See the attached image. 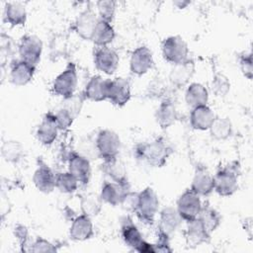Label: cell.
<instances>
[{
	"label": "cell",
	"instance_id": "cell-1",
	"mask_svg": "<svg viewBox=\"0 0 253 253\" xmlns=\"http://www.w3.org/2000/svg\"><path fill=\"white\" fill-rule=\"evenodd\" d=\"M172 153L169 143L162 137L136 147V156L152 167H162Z\"/></svg>",
	"mask_w": 253,
	"mask_h": 253
},
{
	"label": "cell",
	"instance_id": "cell-2",
	"mask_svg": "<svg viewBox=\"0 0 253 253\" xmlns=\"http://www.w3.org/2000/svg\"><path fill=\"white\" fill-rule=\"evenodd\" d=\"M158 206L159 201L156 193L152 188L146 187L140 193H137V200L133 211L139 220L147 224H152L158 211Z\"/></svg>",
	"mask_w": 253,
	"mask_h": 253
},
{
	"label": "cell",
	"instance_id": "cell-3",
	"mask_svg": "<svg viewBox=\"0 0 253 253\" xmlns=\"http://www.w3.org/2000/svg\"><path fill=\"white\" fill-rule=\"evenodd\" d=\"M95 144L99 156L104 160L116 158L121 149V139L119 135L111 129L100 130Z\"/></svg>",
	"mask_w": 253,
	"mask_h": 253
},
{
	"label": "cell",
	"instance_id": "cell-4",
	"mask_svg": "<svg viewBox=\"0 0 253 253\" xmlns=\"http://www.w3.org/2000/svg\"><path fill=\"white\" fill-rule=\"evenodd\" d=\"M237 173V167L229 165L217 171L213 177V190L223 197L233 195L238 188Z\"/></svg>",
	"mask_w": 253,
	"mask_h": 253
},
{
	"label": "cell",
	"instance_id": "cell-5",
	"mask_svg": "<svg viewBox=\"0 0 253 253\" xmlns=\"http://www.w3.org/2000/svg\"><path fill=\"white\" fill-rule=\"evenodd\" d=\"M188 53V45L180 36L169 37L162 42L163 57L173 65L186 61Z\"/></svg>",
	"mask_w": 253,
	"mask_h": 253
},
{
	"label": "cell",
	"instance_id": "cell-6",
	"mask_svg": "<svg viewBox=\"0 0 253 253\" xmlns=\"http://www.w3.org/2000/svg\"><path fill=\"white\" fill-rule=\"evenodd\" d=\"M77 85V74L74 63L70 62L66 68L54 79L52 84L53 92L63 97V99L69 98L74 95V91Z\"/></svg>",
	"mask_w": 253,
	"mask_h": 253
},
{
	"label": "cell",
	"instance_id": "cell-7",
	"mask_svg": "<svg viewBox=\"0 0 253 253\" xmlns=\"http://www.w3.org/2000/svg\"><path fill=\"white\" fill-rule=\"evenodd\" d=\"M122 236L126 244L131 247L134 251L140 253L154 252L152 244L147 243L143 238L137 227L131 222L130 219L126 218L122 225Z\"/></svg>",
	"mask_w": 253,
	"mask_h": 253
},
{
	"label": "cell",
	"instance_id": "cell-8",
	"mask_svg": "<svg viewBox=\"0 0 253 253\" xmlns=\"http://www.w3.org/2000/svg\"><path fill=\"white\" fill-rule=\"evenodd\" d=\"M202 207L200 196L194 193L192 190L185 191L177 201V211L182 219L186 221L197 218Z\"/></svg>",
	"mask_w": 253,
	"mask_h": 253
},
{
	"label": "cell",
	"instance_id": "cell-9",
	"mask_svg": "<svg viewBox=\"0 0 253 253\" xmlns=\"http://www.w3.org/2000/svg\"><path fill=\"white\" fill-rule=\"evenodd\" d=\"M42 51V42L37 36L27 35L21 39L19 44V54L22 60L36 66L41 59Z\"/></svg>",
	"mask_w": 253,
	"mask_h": 253
},
{
	"label": "cell",
	"instance_id": "cell-10",
	"mask_svg": "<svg viewBox=\"0 0 253 253\" xmlns=\"http://www.w3.org/2000/svg\"><path fill=\"white\" fill-rule=\"evenodd\" d=\"M107 99L112 104L123 107L130 99V84L126 78H115L114 80L109 79Z\"/></svg>",
	"mask_w": 253,
	"mask_h": 253
},
{
	"label": "cell",
	"instance_id": "cell-11",
	"mask_svg": "<svg viewBox=\"0 0 253 253\" xmlns=\"http://www.w3.org/2000/svg\"><path fill=\"white\" fill-rule=\"evenodd\" d=\"M94 64L100 71L113 74L119 65V55L108 46H98L94 51Z\"/></svg>",
	"mask_w": 253,
	"mask_h": 253
},
{
	"label": "cell",
	"instance_id": "cell-12",
	"mask_svg": "<svg viewBox=\"0 0 253 253\" xmlns=\"http://www.w3.org/2000/svg\"><path fill=\"white\" fill-rule=\"evenodd\" d=\"M153 65L151 50L146 46H139L133 50L130 56V71L136 75L145 74Z\"/></svg>",
	"mask_w": 253,
	"mask_h": 253
},
{
	"label": "cell",
	"instance_id": "cell-13",
	"mask_svg": "<svg viewBox=\"0 0 253 253\" xmlns=\"http://www.w3.org/2000/svg\"><path fill=\"white\" fill-rule=\"evenodd\" d=\"M129 192V184H120L116 182H105L101 190L102 201L112 205H121L126 195Z\"/></svg>",
	"mask_w": 253,
	"mask_h": 253
},
{
	"label": "cell",
	"instance_id": "cell-14",
	"mask_svg": "<svg viewBox=\"0 0 253 253\" xmlns=\"http://www.w3.org/2000/svg\"><path fill=\"white\" fill-rule=\"evenodd\" d=\"M58 126L53 113H47L43 117L37 129V138L43 145H50L56 138Z\"/></svg>",
	"mask_w": 253,
	"mask_h": 253
},
{
	"label": "cell",
	"instance_id": "cell-15",
	"mask_svg": "<svg viewBox=\"0 0 253 253\" xmlns=\"http://www.w3.org/2000/svg\"><path fill=\"white\" fill-rule=\"evenodd\" d=\"M98 21L95 12L88 8L77 17L75 21V31L83 40H91Z\"/></svg>",
	"mask_w": 253,
	"mask_h": 253
},
{
	"label": "cell",
	"instance_id": "cell-16",
	"mask_svg": "<svg viewBox=\"0 0 253 253\" xmlns=\"http://www.w3.org/2000/svg\"><path fill=\"white\" fill-rule=\"evenodd\" d=\"M69 172L83 185L88 184L91 177V166L89 160L80 154H73L69 158Z\"/></svg>",
	"mask_w": 253,
	"mask_h": 253
},
{
	"label": "cell",
	"instance_id": "cell-17",
	"mask_svg": "<svg viewBox=\"0 0 253 253\" xmlns=\"http://www.w3.org/2000/svg\"><path fill=\"white\" fill-rule=\"evenodd\" d=\"M211 233L207 230L203 222L197 217L188 221L186 229V240L189 246L196 247L210 240Z\"/></svg>",
	"mask_w": 253,
	"mask_h": 253
},
{
	"label": "cell",
	"instance_id": "cell-18",
	"mask_svg": "<svg viewBox=\"0 0 253 253\" xmlns=\"http://www.w3.org/2000/svg\"><path fill=\"white\" fill-rule=\"evenodd\" d=\"M194 72H195L194 61L188 58L184 62L173 65L169 74V79L174 86L181 88V87H184L189 82Z\"/></svg>",
	"mask_w": 253,
	"mask_h": 253
},
{
	"label": "cell",
	"instance_id": "cell-19",
	"mask_svg": "<svg viewBox=\"0 0 253 253\" xmlns=\"http://www.w3.org/2000/svg\"><path fill=\"white\" fill-rule=\"evenodd\" d=\"M36 66L32 65L22 59L16 60L11 65L10 80L17 86H23L28 84L34 77Z\"/></svg>",
	"mask_w": 253,
	"mask_h": 253
},
{
	"label": "cell",
	"instance_id": "cell-20",
	"mask_svg": "<svg viewBox=\"0 0 253 253\" xmlns=\"http://www.w3.org/2000/svg\"><path fill=\"white\" fill-rule=\"evenodd\" d=\"M182 221V217L176 209L172 207L164 208L160 212L159 226L160 232L168 235L169 237L178 229Z\"/></svg>",
	"mask_w": 253,
	"mask_h": 253
},
{
	"label": "cell",
	"instance_id": "cell-21",
	"mask_svg": "<svg viewBox=\"0 0 253 253\" xmlns=\"http://www.w3.org/2000/svg\"><path fill=\"white\" fill-rule=\"evenodd\" d=\"M70 238L75 241H84L92 237L93 235V224L90 216L81 214L77 216L70 227Z\"/></svg>",
	"mask_w": 253,
	"mask_h": 253
},
{
	"label": "cell",
	"instance_id": "cell-22",
	"mask_svg": "<svg viewBox=\"0 0 253 253\" xmlns=\"http://www.w3.org/2000/svg\"><path fill=\"white\" fill-rule=\"evenodd\" d=\"M215 116L211 109L207 105L193 108L190 115V123L193 128L206 130L209 129L214 121Z\"/></svg>",
	"mask_w": 253,
	"mask_h": 253
},
{
	"label": "cell",
	"instance_id": "cell-23",
	"mask_svg": "<svg viewBox=\"0 0 253 253\" xmlns=\"http://www.w3.org/2000/svg\"><path fill=\"white\" fill-rule=\"evenodd\" d=\"M55 178L51 169L45 165L41 164L35 171L33 181L37 189L42 193H50L55 186Z\"/></svg>",
	"mask_w": 253,
	"mask_h": 253
},
{
	"label": "cell",
	"instance_id": "cell-24",
	"mask_svg": "<svg viewBox=\"0 0 253 253\" xmlns=\"http://www.w3.org/2000/svg\"><path fill=\"white\" fill-rule=\"evenodd\" d=\"M109 79H103L101 76H93L86 85L84 95L86 98L100 102L107 99Z\"/></svg>",
	"mask_w": 253,
	"mask_h": 253
},
{
	"label": "cell",
	"instance_id": "cell-25",
	"mask_svg": "<svg viewBox=\"0 0 253 253\" xmlns=\"http://www.w3.org/2000/svg\"><path fill=\"white\" fill-rule=\"evenodd\" d=\"M191 190L199 196H208L213 191V177L204 168H199L193 178Z\"/></svg>",
	"mask_w": 253,
	"mask_h": 253
},
{
	"label": "cell",
	"instance_id": "cell-26",
	"mask_svg": "<svg viewBox=\"0 0 253 253\" xmlns=\"http://www.w3.org/2000/svg\"><path fill=\"white\" fill-rule=\"evenodd\" d=\"M155 118L162 128H167L172 126L178 118V112L174 103L170 99L164 100L159 105L155 113Z\"/></svg>",
	"mask_w": 253,
	"mask_h": 253
},
{
	"label": "cell",
	"instance_id": "cell-27",
	"mask_svg": "<svg viewBox=\"0 0 253 253\" xmlns=\"http://www.w3.org/2000/svg\"><path fill=\"white\" fill-rule=\"evenodd\" d=\"M115 36V30L111 23L99 19L95 27L91 41L97 46H107V44L112 42Z\"/></svg>",
	"mask_w": 253,
	"mask_h": 253
},
{
	"label": "cell",
	"instance_id": "cell-28",
	"mask_svg": "<svg viewBox=\"0 0 253 253\" xmlns=\"http://www.w3.org/2000/svg\"><path fill=\"white\" fill-rule=\"evenodd\" d=\"M186 103L192 108L207 105L209 93L206 87L200 83H192L186 90Z\"/></svg>",
	"mask_w": 253,
	"mask_h": 253
},
{
	"label": "cell",
	"instance_id": "cell-29",
	"mask_svg": "<svg viewBox=\"0 0 253 253\" xmlns=\"http://www.w3.org/2000/svg\"><path fill=\"white\" fill-rule=\"evenodd\" d=\"M102 171L109 176L112 181L120 184H127V177L126 169L122 162H120L117 157L109 160H104L102 164Z\"/></svg>",
	"mask_w": 253,
	"mask_h": 253
},
{
	"label": "cell",
	"instance_id": "cell-30",
	"mask_svg": "<svg viewBox=\"0 0 253 253\" xmlns=\"http://www.w3.org/2000/svg\"><path fill=\"white\" fill-rule=\"evenodd\" d=\"M4 20L11 26H23L27 20L25 7L19 2L7 3L4 10Z\"/></svg>",
	"mask_w": 253,
	"mask_h": 253
},
{
	"label": "cell",
	"instance_id": "cell-31",
	"mask_svg": "<svg viewBox=\"0 0 253 253\" xmlns=\"http://www.w3.org/2000/svg\"><path fill=\"white\" fill-rule=\"evenodd\" d=\"M209 129L214 139L224 140L231 135L232 125L226 118H215Z\"/></svg>",
	"mask_w": 253,
	"mask_h": 253
},
{
	"label": "cell",
	"instance_id": "cell-32",
	"mask_svg": "<svg viewBox=\"0 0 253 253\" xmlns=\"http://www.w3.org/2000/svg\"><path fill=\"white\" fill-rule=\"evenodd\" d=\"M81 211L88 216L97 215L102 209V199L95 194H87L80 201Z\"/></svg>",
	"mask_w": 253,
	"mask_h": 253
},
{
	"label": "cell",
	"instance_id": "cell-33",
	"mask_svg": "<svg viewBox=\"0 0 253 253\" xmlns=\"http://www.w3.org/2000/svg\"><path fill=\"white\" fill-rule=\"evenodd\" d=\"M198 218L203 222L210 233L214 231L220 223L219 213L211 207H202Z\"/></svg>",
	"mask_w": 253,
	"mask_h": 253
},
{
	"label": "cell",
	"instance_id": "cell-34",
	"mask_svg": "<svg viewBox=\"0 0 253 253\" xmlns=\"http://www.w3.org/2000/svg\"><path fill=\"white\" fill-rule=\"evenodd\" d=\"M23 146L19 141L7 140L2 144V157L8 162H18L23 156Z\"/></svg>",
	"mask_w": 253,
	"mask_h": 253
},
{
	"label": "cell",
	"instance_id": "cell-35",
	"mask_svg": "<svg viewBox=\"0 0 253 253\" xmlns=\"http://www.w3.org/2000/svg\"><path fill=\"white\" fill-rule=\"evenodd\" d=\"M55 186L60 192L69 194L77 189L78 181L70 172L59 173L55 178Z\"/></svg>",
	"mask_w": 253,
	"mask_h": 253
},
{
	"label": "cell",
	"instance_id": "cell-36",
	"mask_svg": "<svg viewBox=\"0 0 253 253\" xmlns=\"http://www.w3.org/2000/svg\"><path fill=\"white\" fill-rule=\"evenodd\" d=\"M230 88V83L228 81V78L222 74V73H215L213 75L212 81H211V90L212 92L218 96L223 97L227 94Z\"/></svg>",
	"mask_w": 253,
	"mask_h": 253
},
{
	"label": "cell",
	"instance_id": "cell-37",
	"mask_svg": "<svg viewBox=\"0 0 253 253\" xmlns=\"http://www.w3.org/2000/svg\"><path fill=\"white\" fill-rule=\"evenodd\" d=\"M97 8L100 15V19L108 23H111L115 17L116 2L111 0H101L97 2Z\"/></svg>",
	"mask_w": 253,
	"mask_h": 253
},
{
	"label": "cell",
	"instance_id": "cell-38",
	"mask_svg": "<svg viewBox=\"0 0 253 253\" xmlns=\"http://www.w3.org/2000/svg\"><path fill=\"white\" fill-rule=\"evenodd\" d=\"M54 117H55V121L58 126V129H66L68 128L72 123L73 120L75 119L67 110H65L64 108H59L55 113H54Z\"/></svg>",
	"mask_w": 253,
	"mask_h": 253
},
{
	"label": "cell",
	"instance_id": "cell-39",
	"mask_svg": "<svg viewBox=\"0 0 253 253\" xmlns=\"http://www.w3.org/2000/svg\"><path fill=\"white\" fill-rule=\"evenodd\" d=\"M165 91H166V85L163 82V80L159 78H155L147 86L146 94L150 98L157 99L162 97L165 94Z\"/></svg>",
	"mask_w": 253,
	"mask_h": 253
},
{
	"label": "cell",
	"instance_id": "cell-40",
	"mask_svg": "<svg viewBox=\"0 0 253 253\" xmlns=\"http://www.w3.org/2000/svg\"><path fill=\"white\" fill-rule=\"evenodd\" d=\"M82 103H83V98L81 96L73 95L69 98L64 99V102L61 107L64 108L65 110H67L75 118L78 115V113L80 112Z\"/></svg>",
	"mask_w": 253,
	"mask_h": 253
},
{
	"label": "cell",
	"instance_id": "cell-41",
	"mask_svg": "<svg viewBox=\"0 0 253 253\" xmlns=\"http://www.w3.org/2000/svg\"><path fill=\"white\" fill-rule=\"evenodd\" d=\"M239 65L242 73L244 76L248 79H252V73H253V68H252V54H243L240 56L239 59Z\"/></svg>",
	"mask_w": 253,
	"mask_h": 253
},
{
	"label": "cell",
	"instance_id": "cell-42",
	"mask_svg": "<svg viewBox=\"0 0 253 253\" xmlns=\"http://www.w3.org/2000/svg\"><path fill=\"white\" fill-rule=\"evenodd\" d=\"M31 250L33 252H54L56 251V248L49 241L43 238H38Z\"/></svg>",
	"mask_w": 253,
	"mask_h": 253
},
{
	"label": "cell",
	"instance_id": "cell-43",
	"mask_svg": "<svg viewBox=\"0 0 253 253\" xmlns=\"http://www.w3.org/2000/svg\"><path fill=\"white\" fill-rule=\"evenodd\" d=\"M190 2L189 1H185V2H179V1H177V2H174V5H176L178 8H180V9H182V8H185L188 4H189Z\"/></svg>",
	"mask_w": 253,
	"mask_h": 253
}]
</instances>
